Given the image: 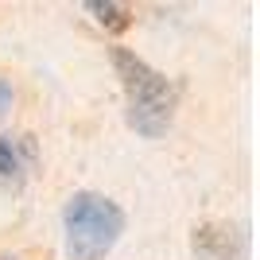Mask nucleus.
<instances>
[{"mask_svg":"<svg viewBox=\"0 0 260 260\" xmlns=\"http://www.w3.org/2000/svg\"><path fill=\"white\" fill-rule=\"evenodd\" d=\"M113 66H117L120 89H124V117L140 136L159 140L175 120V105H179V89L167 74H159L155 66H148L136 51L113 47Z\"/></svg>","mask_w":260,"mask_h":260,"instance_id":"1","label":"nucleus"},{"mask_svg":"<svg viewBox=\"0 0 260 260\" xmlns=\"http://www.w3.org/2000/svg\"><path fill=\"white\" fill-rule=\"evenodd\" d=\"M62 229L66 260H105V252L124 233V214L113 198L98 194V190H78L62 210Z\"/></svg>","mask_w":260,"mask_h":260,"instance_id":"2","label":"nucleus"},{"mask_svg":"<svg viewBox=\"0 0 260 260\" xmlns=\"http://www.w3.org/2000/svg\"><path fill=\"white\" fill-rule=\"evenodd\" d=\"M86 12H93V20L101 23V27H109V31H124L128 27V8L124 4H113V0H89Z\"/></svg>","mask_w":260,"mask_h":260,"instance_id":"3","label":"nucleus"},{"mask_svg":"<svg viewBox=\"0 0 260 260\" xmlns=\"http://www.w3.org/2000/svg\"><path fill=\"white\" fill-rule=\"evenodd\" d=\"M16 167H20V159H16V148H12V140H4V136H0V179L16 175Z\"/></svg>","mask_w":260,"mask_h":260,"instance_id":"4","label":"nucleus"},{"mask_svg":"<svg viewBox=\"0 0 260 260\" xmlns=\"http://www.w3.org/2000/svg\"><path fill=\"white\" fill-rule=\"evenodd\" d=\"M12 98H16V93H12V86L4 82V78H0V113H4V109L12 105Z\"/></svg>","mask_w":260,"mask_h":260,"instance_id":"5","label":"nucleus"},{"mask_svg":"<svg viewBox=\"0 0 260 260\" xmlns=\"http://www.w3.org/2000/svg\"><path fill=\"white\" fill-rule=\"evenodd\" d=\"M0 260H16V256H0Z\"/></svg>","mask_w":260,"mask_h":260,"instance_id":"6","label":"nucleus"}]
</instances>
